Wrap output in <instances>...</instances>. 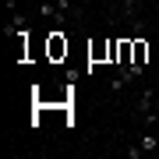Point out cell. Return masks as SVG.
I'll return each mask as SVG.
<instances>
[{
    "label": "cell",
    "instance_id": "1",
    "mask_svg": "<svg viewBox=\"0 0 159 159\" xmlns=\"http://www.w3.org/2000/svg\"><path fill=\"white\" fill-rule=\"evenodd\" d=\"M142 4H145V0H117V11H113V21H117V18H120V21H134V18H138V11H142Z\"/></svg>",
    "mask_w": 159,
    "mask_h": 159
},
{
    "label": "cell",
    "instance_id": "2",
    "mask_svg": "<svg viewBox=\"0 0 159 159\" xmlns=\"http://www.w3.org/2000/svg\"><path fill=\"white\" fill-rule=\"evenodd\" d=\"M152 96H156V89H145L142 96H138V102H134V113H138V117L152 113Z\"/></svg>",
    "mask_w": 159,
    "mask_h": 159
},
{
    "label": "cell",
    "instance_id": "3",
    "mask_svg": "<svg viewBox=\"0 0 159 159\" xmlns=\"http://www.w3.org/2000/svg\"><path fill=\"white\" fill-rule=\"evenodd\" d=\"M138 145H142V148H145V156H152V152H156V148H159V138L152 134V127H145V134H142V138H138Z\"/></svg>",
    "mask_w": 159,
    "mask_h": 159
},
{
    "label": "cell",
    "instance_id": "4",
    "mask_svg": "<svg viewBox=\"0 0 159 159\" xmlns=\"http://www.w3.org/2000/svg\"><path fill=\"white\" fill-rule=\"evenodd\" d=\"M145 57H148V43L145 39H134V64L145 67Z\"/></svg>",
    "mask_w": 159,
    "mask_h": 159
},
{
    "label": "cell",
    "instance_id": "5",
    "mask_svg": "<svg viewBox=\"0 0 159 159\" xmlns=\"http://www.w3.org/2000/svg\"><path fill=\"white\" fill-rule=\"evenodd\" d=\"M124 156H127V159H142V156H145V148H142V145H131Z\"/></svg>",
    "mask_w": 159,
    "mask_h": 159
},
{
    "label": "cell",
    "instance_id": "6",
    "mask_svg": "<svg viewBox=\"0 0 159 159\" xmlns=\"http://www.w3.org/2000/svg\"><path fill=\"white\" fill-rule=\"evenodd\" d=\"M152 113H159V89H156V96H152Z\"/></svg>",
    "mask_w": 159,
    "mask_h": 159
},
{
    "label": "cell",
    "instance_id": "7",
    "mask_svg": "<svg viewBox=\"0 0 159 159\" xmlns=\"http://www.w3.org/2000/svg\"><path fill=\"white\" fill-rule=\"evenodd\" d=\"M7 4V11H18V0H4Z\"/></svg>",
    "mask_w": 159,
    "mask_h": 159
},
{
    "label": "cell",
    "instance_id": "8",
    "mask_svg": "<svg viewBox=\"0 0 159 159\" xmlns=\"http://www.w3.org/2000/svg\"><path fill=\"white\" fill-rule=\"evenodd\" d=\"M152 11H156V18H159V0H152Z\"/></svg>",
    "mask_w": 159,
    "mask_h": 159
},
{
    "label": "cell",
    "instance_id": "9",
    "mask_svg": "<svg viewBox=\"0 0 159 159\" xmlns=\"http://www.w3.org/2000/svg\"><path fill=\"white\" fill-rule=\"evenodd\" d=\"M145 4H148V0H145Z\"/></svg>",
    "mask_w": 159,
    "mask_h": 159
}]
</instances>
